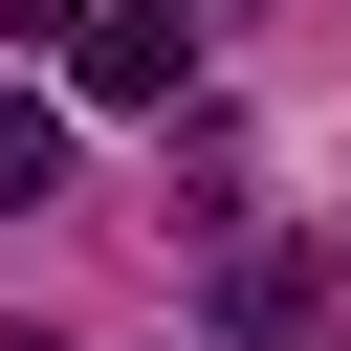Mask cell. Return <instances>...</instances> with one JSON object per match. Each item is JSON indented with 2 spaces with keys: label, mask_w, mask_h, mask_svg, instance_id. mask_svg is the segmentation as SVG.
Masks as SVG:
<instances>
[{
  "label": "cell",
  "mask_w": 351,
  "mask_h": 351,
  "mask_svg": "<svg viewBox=\"0 0 351 351\" xmlns=\"http://www.w3.org/2000/svg\"><path fill=\"white\" fill-rule=\"evenodd\" d=\"M176 22H241V0H176Z\"/></svg>",
  "instance_id": "4"
},
{
  "label": "cell",
  "mask_w": 351,
  "mask_h": 351,
  "mask_svg": "<svg viewBox=\"0 0 351 351\" xmlns=\"http://www.w3.org/2000/svg\"><path fill=\"white\" fill-rule=\"evenodd\" d=\"M66 66H88V110H154V88H176V0H132V22H88Z\"/></svg>",
  "instance_id": "1"
},
{
  "label": "cell",
  "mask_w": 351,
  "mask_h": 351,
  "mask_svg": "<svg viewBox=\"0 0 351 351\" xmlns=\"http://www.w3.org/2000/svg\"><path fill=\"white\" fill-rule=\"evenodd\" d=\"M0 44H88V0H0Z\"/></svg>",
  "instance_id": "3"
},
{
  "label": "cell",
  "mask_w": 351,
  "mask_h": 351,
  "mask_svg": "<svg viewBox=\"0 0 351 351\" xmlns=\"http://www.w3.org/2000/svg\"><path fill=\"white\" fill-rule=\"evenodd\" d=\"M22 197H66V132H44V110H0V219H22Z\"/></svg>",
  "instance_id": "2"
}]
</instances>
